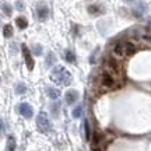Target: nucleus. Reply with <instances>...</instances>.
Instances as JSON below:
<instances>
[{"instance_id": "obj_1", "label": "nucleus", "mask_w": 151, "mask_h": 151, "mask_svg": "<svg viewBox=\"0 0 151 151\" xmlns=\"http://www.w3.org/2000/svg\"><path fill=\"white\" fill-rule=\"evenodd\" d=\"M50 80L56 83L58 86H69L71 83V74L69 70H66L63 66H56L52 74H50Z\"/></svg>"}, {"instance_id": "obj_2", "label": "nucleus", "mask_w": 151, "mask_h": 151, "mask_svg": "<svg viewBox=\"0 0 151 151\" xmlns=\"http://www.w3.org/2000/svg\"><path fill=\"white\" fill-rule=\"evenodd\" d=\"M136 52V46L130 42H118L113 48V53L116 58H123L126 55H133Z\"/></svg>"}, {"instance_id": "obj_3", "label": "nucleus", "mask_w": 151, "mask_h": 151, "mask_svg": "<svg viewBox=\"0 0 151 151\" xmlns=\"http://www.w3.org/2000/svg\"><path fill=\"white\" fill-rule=\"evenodd\" d=\"M37 126L39 132H42V133H49L52 130V124H50V120H49L46 112H39V115L37 116Z\"/></svg>"}, {"instance_id": "obj_4", "label": "nucleus", "mask_w": 151, "mask_h": 151, "mask_svg": "<svg viewBox=\"0 0 151 151\" xmlns=\"http://www.w3.org/2000/svg\"><path fill=\"white\" fill-rule=\"evenodd\" d=\"M101 84H102L105 88H109V90H113V88H116L119 86V81L113 77L111 73L108 71H105L102 76H101Z\"/></svg>"}, {"instance_id": "obj_5", "label": "nucleus", "mask_w": 151, "mask_h": 151, "mask_svg": "<svg viewBox=\"0 0 151 151\" xmlns=\"http://www.w3.org/2000/svg\"><path fill=\"white\" fill-rule=\"evenodd\" d=\"M18 112L21 113V115L24 116V118L29 119V118H32V115H34V109H32V106H31L29 104L22 102V104H20V105H18Z\"/></svg>"}, {"instance_id": "obj_6", "label": "nucleus", "mask_w": 151, "mask_h": 151, "mask_svg": "<svg viewBox=\"0 0 151 151\" xmlns=\"http://www.w3.org/2000/svg\"><path fill=\"white\" fill-rule=\"evenodd\" d=\"M21 49H22V55H24V59H25V63H27L28 70H32L34 69V59H32V56H31L29 49H28L25 45H22Z\"/></svg>"}, {"instance_id": "obj_7", "label": "nucleus", "mask_w": 151, "mask_h": 151, "mask_svg": "<svg viewBox=\"0 0 151 151\" xmlns=\"http://www.w3.org/2000/svg\"><path fill=\"white\" fill-rule=\"evenodd\" d=\"M65 99L69 105L77 102V99H78V92L76 91V90H69V91L65 94Z\"/></svg>"}, {"instance_id": "obj_8", "label": "nucleus", "mask_w": 151, "mask_h": 151, "mask_svg": "<svg viewBox=\"0 0 151 151\" xmlns=\"http://www.w3.org/2000/svg\"><path fill=\"white\" fill-rule=\"evenodd\" d=\"M146 11H147V4L143 3V1H140V3H137V6L133 9V14H134L136 17H141Z\"/></svg>"}, {"instance_id": "obj_9", "label": "nucleus", "mask_w": 151, "mask_h": 151, "mask_svg": "<svg viewBox=\"0 0 151 151\" xmlns=\"http://www.w3.org/2000/svg\"><path fill=\"white\" fill-rule=\"evenodd\" d=\"M37 16H38V18H39L41 21H45V20L48 18V16H49L48 7H46V6H41V7H38Z\"/></svg>"}, {"instance_id": "obj_10", "label": "nucleus", "mask_w": 151, "mask_h": 151, "mask_svg": "<svg viewBox=\"0 0 151 151\" xmlns=\"http://www.w3.org/2000/svg\"><path fill=\"white\" fill-rule=\"evenodd\" d=\"M46 92H48L49 98H50V99H55V101L60 97V92L58 91L56 88H52V87H48V88H46Z\"/></svg>"}, {"instance_id": "obj_11", "label": "nucleus", "mask_w": 151, "mask_h": 151, "mask_svg": "<svg viewBox=\"0 0 151 151\" xmlns=\"http://www.w3.org/2000/svg\"><path fill=\"white\" fill-rule=\"evenodd\" d=\"M16 24H17V27L20 28V29H25V28L28 27L27 18H24V17H17V18H16Z\"/></svg>"}, {"instance_id": "obj_12", "label": "nucleus", "mask_w": 151, "mask_h": 151, "mask_svg": "<svg viewBox=\"0 0 151 151\" xmlns=\"http://www.w3.org/2000/svg\"><path fill=\"white\" fill-rule=\"evenodd\" d=\"M7 151H16V139L13 136H9L7 139Z\"/></svg>"}, {"instance_id": "obj_13", "label": "nucleus", "mask_w": 151, "mask_h": 151, "mask_svg": "<svg viewBox=\"0 0 151 151\" xmlns=\"http://www.w3.org/2000/svg\"><path fill=\"white\" fill-rule=\"evenodd\" d=\"M3 35H4L6 38H11V37H13V27H11L10 24L4 25V28H3Z\"/></svg>"}, {"instance_id": "obj_14", "label": "nucleus", "mask_w": 151, "mask_h": 151, "mask_svg": "<svg viewBox=\"0 0 151 151\" xmlns=\"http://www.w3.org/2000/svg\"><path fill=\"white\" fill-rule=\"evenodd\" d=\"M65 58H66V60H67L69 63H74L76 62V56H74V53H73L71 50H66Z\"/></svg>"}, {"instance_id": "obj_15", "label": "nucleus", "mask_w": 151, "mask_h": 151, "mask_svg": "<svg viewBox=\"0 0 151 151\" xmlns=\"http://www.w3.org/2000/svg\"><path fill=\"white\" fill-rule=\"evenodd\" d=\"M84 133H86L87 140H91V132H90V123H88V120H84Z\"/></svg>"}, {"instance_id": "obj_16", "label": "nucleus", "mask_w": 151, "mask_h": 151, "mask_svg": "<svg viewBox=\"0 0 151 151\" xmlns=\"http://www.w3.org/2000/svg\"><path fill=\"white\" fill-rule=\"evenodd\" d=\"M27 91V86L24 84V83H18L16 86V92L17 94H24V92Z\"/></svg>"}, {"instance_id": "obj_17", "label": "nucleus", "mask_w": 151, "mask_h": 151, "mask_svg": "<svg viewBox=\"0 0 151 151\" xmlns=\"http://www.w3.org/2000/svg\"><path fill=\"white\" fill-rule=\"evenodd\" d=\"M55 62H56V58H55V55L50 52L48 55V58H46V66H52L55 65Z\"/></svg>"}, {"instance_id": "obj_18", "label": "nucleus", "mask_w": 151, "mask_h": 151, "mask_svg": "<svg viewBox=\"0 0 151 151\" xmlns=\"http://www.w3.org/2000/svg\"><path fill=\"white\" fill-rule=\"evenodd\" d=\"M81 113H83V106H80V105L73 109V116H74V118H80Z\"/></svg>"}, {"instance_id": "obj_19", "label": "nucleus", "mask_w": 151, "mask_h": 151, "mask_svg": "<svg viewBox=\"0 0 151 151\" xmlns=\"http://www.w3.org/2000/svg\"><path fill=\"white\" fill-rule=\"evenodd\" d=\"M88 13H90V14H97V13H101V10H99V7H98V6H90V7H88Z\"/></svg>"}, {"instance_id": "obj_20", "label": "nucleus", "mask_w": 151, "mask_h": 151, "mask_svg": "<svg viewBox=\"0 0 151 151\" xmlns=\"http://www.w3.org/2000/svg\"><path fill=\"white\" fill-rule=\"evenodd\" d=\"M32 52H34V55H41L42 53V46H41V45H34Z\"/></svg>"}, {"instance_id": "obj_21", "label": "nucleus", "mask_w": 151, "mask_h": 151, "mask_svg": "<svg viewBox=\"0 0 151 151\" xmlns=\"http://www.w3.org/2000/svg\"><path fill=\"white\" fill-rule=\"evenodd\" d=\"M59 108H60V105L58 102L52 105V111H53V115H55V116H58V113H59Z\"/></svg>"}, {"instance_id": "obj_22", "label": "nucleus", "mask_w": 151, "mask_h": 151, "mask_svg": "<svg viewBox=\"0 0 151 151\" xmlns=\"http://www.w3.org/2000/svg\"><path fill=\"white\" fill-rule=\"evenodd\" d=\"M3 11H4L7 16H11V7L9 4H3Z\"/></svg>"}, {"instance_id": "obj_23", "label": "nucleus", "mask_w": 151, "mask_h": 151, "mask_svg": "<svg viewBox=\"0 0 151 151\" xmlns=\"http://www.w3.org/2000/svg\"><path fill=\"white\" fill-rule=\"evenodd\" d=\"M3 130H4V123H3V120H0V134L3 133Z\"/></svg>"}, {"instance_id": "obj_24", "label": "nucleus", "mask_w": 151, "mask_h": 151, "mask_svg": "<svg viewBox=\"0 0 151 151\" xmlns=\"http://www.w3.org/2000/svg\"><path fill=\"white\" fill-rule=\"evenodd\" d=\"M92 151H104V147H92Z\"/></svg>"}, {"instance_id": "obj_25", "label": "nucleus", "mask_w": 151, "mask_h": 151, "mask_svg": "<svg viewBox=\"0 0 151 151\" xmlns=\"http://www.w3.org/2000/svg\"><path fill=\"white\" fill-rule=\"evenodd\" d=\"M146 39L148 41V42H151V35H150V37H146Z\"/></svg>"}, {"instance_id": "obj_26", "label": "nucleus", "mask_w": 151, "mask_h": 151, "mask_svg": "<svg viewBox=\"0 0 151 151\" xmlns=\"http://www.w3.org/2000/svg\"><path fill=\"white\" fill-rule=\"evenodd\" d=\"M124 1H133V0H124Z\"/></svg>"}, {"instance_id": "obj_27", "label": "nucleus", "mask_w": 151, "mask_h": 151, "mask_svg": "<svg viewBox=\"0 0 151 151\" xmlns=\"http://www.w3.org/2000/svg\"><path fill=\"white\" fill-rule=\"evenodd\" d=\"M80 151H81V150H80Z\"/></svg>"}]
</instances>
